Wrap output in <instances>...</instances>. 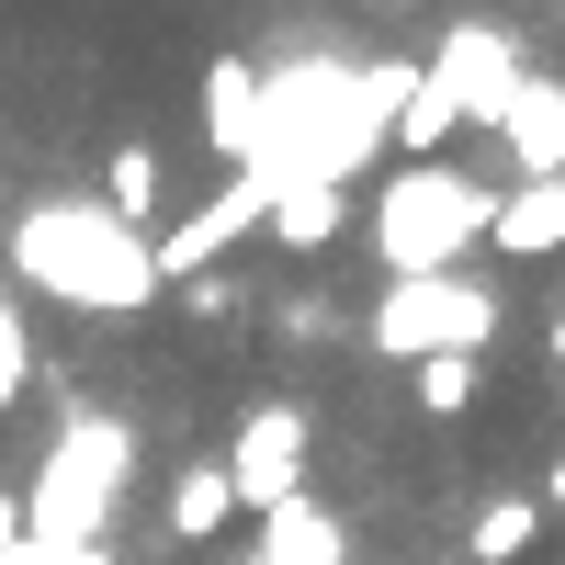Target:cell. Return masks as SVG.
Returning <instances> with one entry per match:
<instances>
[{"label":"cell","instance_id":"1","mask_svg":"<svg viewBox=\"0 0 565 565\" xmlns=\"http://www.w3.org/2000/svg\"><path fill=\"white\" fill-rule=\"evenodd\" d=\"M0 249H12L23 295H45V306H79V317H136V306H159V249L136 238V226H114L90 193L23 204L12 226H0Z\"/></svg>","mask_w":565,"mask_h":565},{"label":"cell","instance_id":"2","mask_svg":"<svg viewBox=\"0 0 565 565\" xmlns=\"http://www.w3.org/2000/svg\"><path fill=\"white\" fill-rule=\"evenodd\" d=\"M125 476H136V418L68 407V430L45 441V463H34V487H12L23 498V532L45 554H90L114 532V509H125Z\"/></svg>","mask_w":565,"mask_h":565},{"label":"cell","instance_id":"3","mask_svg":"<svg viewBox=\"0 0 565 565\" xmlns=\"http://www.w3.org/2000/svg\"><path fill=\"white\" fill-rule=\"evenodd\" d=\"M487 215H498V181H463L441 159H407V170H385L362 238H373V260H385V282H430V271H463V249L487 238Z\"/></svg>","mask_w":565,"mask_h":565},{"label":"cell","instance_id":"4","mask_svg":"<svg viewBox=\"0 0 565 565\" xmlns=\"http://www.w3.org/2000/svg\"><path fill=\"white\" fill-rule=\"evenodd\" d=\"M509 90H521V45H509L498 23H452L430 57H418V90H407V114H396V148L430 159L452 125H487V136H498Z\"/></svg>","mask_w":565,"mask_h":565},{"label":"cell","instance_id":"5","mask_svg":"<svg viewBox=\"0 0 565 565\" xmlns=\"http://www.w3.org/2000/svg\"><path fill=\"white\" fill-rule=\"evenodd\" d=\"M362 340L385 351V362H476L487 340H498V295L487 282H463V271H430V282H385L373 295V317H362Z\"/></svg>","mask_w":565,"mask_h":565},{"label":"cell","instance_id":"6","mask_svg":"<svg viewBox=\"0 0 565 565\" xmlns=\"http://www.w3.org/2000/svg\"><path fill=\"white\" fill-rule=\"evenodd\" d=\"M215 463H226V487H238V509H249V521H271V509H295V498H306L317 418H306L295 396H260V407L238 418V441H226Z\"/></svg>","mask_w":565,"mask_h":565},{"label":"cell","instance_id":"7","mask_svg":"<svg viewBox=\"0 0 565 565\" xmlns=\"http://www.w3.org/2000/svg\"><path fill=\"white\" fill-rule=\"evenodd\" d=\"M271 204H282V193H271L260 170H226V181H215V193L181 215V226H159V238H148V249H159V295L204 282V271L238 249V238H260V226H271Z\"/></svg>","mask_w":565,"mask_h":565},{"label":"cell","instance_id":"8","mask_svg":"<svg viewBox=\"0 0 565 565\" xmlns=\"http://www.w3.org/2000/svg\"><path fill=\"white\" fill-rule=\"evenodd\" d=\"M498 148H509V181H554L565 170V79L554 68H521V90L498 114Z\"/></svg>","mask_w":565,"mask_h":565},{"label":"cell","instance_id":"9","mask_svg":"<svg viewBox=\"0 0 565 565\" xmlns=\"http://www.w3.org/2000/svg\"><path fill=\"white\" fill-rule=\"evenodd\" d=\"M487 249L509 260H565V181H509L487 215Z\"/></svg>","mask_w":565,"mask_h":565},{"label":"cell","instance_id":"10","mask_svg":"<svg viewBox=\"0 0 565 565\" xmlns=\"http://www.w3.org/2000/svg\"><path fill=\"white\" fill-rule=\"evenodd\" d=\"M249 136H260V68L249 57H215L204 68V148L215 159H249Z\"/></svg>","mask_w":565,"mask_h":565},{"label":"cell","instance_id":"11","mask_svg":"<svg viewBox=\"0 0 565 565\" xmlns=\"http://www.w3.org/2000/svg\"><path fill=\"white\" fill-rule=\"evenodd\" d=\"M340 226H351V193L306 181V193H282V204H271V226H260V238H271L282 260H317V249H340Z\"/></svg>","mask_w":565,"mask_h":565},{"label":"cell","instance_id":"12","mask_svg":"<svg viewBox=\"0 0 565 565\" xmlns=\"http://www.w3.org/2000/svg\"><path fill=\"white\" fill-rule=\"evenodd\" d=\"M226 521H238V487H226V463H181V476H170V543H215Z\"/></svg>","mask_w":565,"mask_h":565},{"label":"cell","instance_id":"13","mask_svg":"<svg viewBox=\"0 0 565 565\" xmlns=\"http://www.w3.org/2000/svg\"><path fill=\"white\" fill-rule=\"evenodd\" d=\"M532 543H543V498H487L463 532V565H521Z\"/></svg>","mask_w":565,"mask_h":565},{"label":"cell","instance_id":"14","mask_svg":"<svg viewBox=\"0 0 565 565\" xmlns=\"http://www.w3.org/2000/svg\"><path fill=\"white\" fill-rule=\"evenodd\" d=\"M260 565H340V521H328L317 498L271 509V521H260Z\"/></svg>","mask_w":565,"mask_h":565},{"label":"cell","instance_id":"15","mask_svg":"<svg viewBox=\"0 0 565 565\" xmlns=\"http://www.w3.org/2000/svg\"><path fill=\"white\" fill-rule=\"evenodd\" d=\"M114 193H90V204H103L114 226H136V238H148V215H159V148H114Z\"/></svg>","mask_w":565,"mask_h":565},{"label":"cell","instance_id":"16","mask_svg":"<svg viewBox=\"0 0 565 565\" xmlns=\"http://www.w3.org/2000/svg\"><path fill=\"white\" fill-rule=\"evenodd\" d=\"M476 373H487V362H463V351H452V362H418V407H430V418H463V407H476Z\"/></svg>","mask_w":565,"mask_h":565},{"label":"cell","instance_id":"17","mask_svg":"<svg viewBox=\"0 0 565 565\" xmlns=\"http://www.w3.org/2000/svg\"><path fill=\"white\" fill-rule=\"evenodd\" d=\"M0 565H79V554H45V543L23 532V498L0 487Z\"/></svg>","mask_w":565,"mask_h":565},{"label":"cell","instance_id":"18","mask_svg":"<svg viewBox=\"0 0 565 565\" xmlns=\"http://www.w3.org/2000/svg\"><path fill=\"white\" fill-rule=\"evenodd\" d=\"M23 373H34V340H23V306L0 295V396H23Z\"/></svg>","mask_w":565,"mask_h":565},{"label":"cell","instance_id":"19","mask_svg":"<svg viewBox=\"0 0 565 565\" xmlns=\"http://www.w3.org/2000/svg\"><path fill=\"white\" fill-rule=\"evenodd\" d=\"M543 509H565V452H554V476H543Z\"/></svg>","mask_w":565,"mask_h":565},{"label":"cell","instance_id":"20","mask_svg":"<svg viewBox=\"0 0 565 565\" xmlns=\"http://www.w3.org/2000/svg\"><path fill=\"white\" fill-rule=\"evenodd\" d=\"M543 351H554V362H565V306H554V328H543Z\"/></svg>","mask_w":565,"mask_h":565},{"label":"cell","instance_id":"21","mask_svg":"<svg viewBox=\"0 0 565 565\" xmlns=\"http://www.w3.org/2000/svg\"><path fill=\"white\" fill-rule=\"evenodd\" d=\"M79 565H125V554H114V543H90V554H79Z\"/></svg>","mask_w":565,"mask_h":565},{"label":"cell","instance_id":"22","mask_svg":"<svg viewBox=\"0 0 565 565\" xmlns=\"http://www.w3.org/2000/svg\"><path fill=\"white\" fill-rule=\"evenodd\" d=\"M0 407H12V396H0Z\"/></svg>","mask_w":565,"mask_h":565},{"label":"cell","instance_id":"23","mask_svg":"<svg viewBox=\"0 0 565 565\" xmlns=\"http://www.w3.org/2000/svg\"><path fill=\"white\" fill-rule=\"evenodd\" d=\"M554 181H565V170H554Z\"/></svg>","mask_w":565,"mask_h":565}]
</instances>
